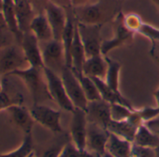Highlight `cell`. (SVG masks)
Listing matches in <instances>:
<instances>
[{
    "mask_svg": "<svg viewBox=\"0 0 159 157\" xmlns=\"http://www.w3.org/2000/svg\"><path fill=\"white\" fill-rule=\"evenodd\" d=\"M137 33H139L142 36L148 38L152 44L155 42H159V28L145 22H142Z\"/></svg>",
    "mask_w": 159,
    "mask_h": 157,
    "instance_id": "cell-31",
    "label": "cell"
},
{
    "mask_svg": "<svg viewBox=\"0 0 159 157\" xmlns=\"http://www.w3.org/2000/svg\"><path fill=\"white\" fill-rule=\"evenodd\" d=\"M40 44H42L40 48L44 67L60 74L62 70L66 66L62 42L52 39L51 41L41 42Z\"/></svg>",
    "mask_w": 159,
    "mask_h": 157,
    "instance_id": "cell-4",
    "label": "cell"
},
{
    "mask_svg": "<svg viewBox=\"0 0 159 157\" xmlns=\"http://www.w3.org/2000/svg\"><path fill=\"white\" fill-rule=\"evenodd\" d=\"M14 6L21 33L28 32L31 22L36 16L31 0H14Z\"/></svg>",
    "mask_w": 159,
    "mask_h": 157,
    "instance_id": "cell-17",
    "label": "cell"
},
{
    "mask_svg": "<svg viewBox=\"0 0 159 157\" xmlns=\"http://www.w3.org/2000/svg\"><path fill=\"white\" fill-rule=\"evenodd\" d=\"M105 59L108 64V71H107V74H106L104 81L111 90H113L116 92H120L119 74L121 71V64L118 61L110 58L108 56H105Z\"/></svg>",
    "mask_w": 159,
    "mask_h": 157,
    "instance_id": "cell-26",
    "label": "cell"
},
{
    "mask_svg": "<svg viewBox=\"0 0 159 157\" xmlns=\"http://www.w3.org/2000/svg\"><path fill=\"white\" fill-rule=\"evenodd\" d=\"M72 113V120L70 124L71 141L82 150H86V135H87V116L86 111L75 107Z\"/></svg>",
    "mask_w": 159,
    "mask_h": 157,
    "instance_id": "cell-11",
    "label": "cell"
},
{
    "mask_svg": "<svg viewBox=\"0 0 159 157\" xmlns=\"http://www.w3.org/2000/svg\"><path fill=\"white\" fill-rule=\"evenodd\" d=\"M29 64L25 56L22 47L8 45L0 50V72L1 75H9L11 72L25 69Z\"/></svg>",
    "mask_w": 159,
    "mask_h": 157,
    "instance_id": "cell-6",
    "label": "cell"
},
{
    "mask_svg": "<svg viewBox=\"0 0 159 157\" xmlns=\"http://www.w3.org/2000/svg\"><path fill=\"white\" fill-rule=\"evenodd\" d=\"M151 1L158 8V10H159V0H151Z\"/></svg>",
    "mask_w": 159,
    "mask_h": 157,
    "instance_id": "cell-43",
    "label": "cell"
},
{
    "mask_svg": "<svg viewBox=\"0 0 159 157\" xmlns=\"http://www.w3.org/2000/svg\"><path fill=\"white\" fill-rule=\"evenodd\" d=\"M5 24L7 28L17 38L23 36L19 29V25L17 21V16L15 12L14 0H3V6L1 10Z\"/></svg>",
    "mask_w": 159,
    "mask_h": 157,
    "instance_id": "cell-23",
    "label": "cell"
},
{
    "mask_svg": "<svg viewBox=\"0 0 159 157\" xmlns=\"http://www.w3.org/2000/svg\"><path fill=\"white\" fill-rule=\"evenodd\" d=\"M43 71L51 99L54 101L61 108L72 112L75 107L66 91L61 75L46 67L43 68Z\"/></svg>",
    "mask_w": 159,
    "mask_h": 157,
    "instance_id": "cell-3",
    "label": "cell"
},
{
    "mask_svg": "<svg viewBox=\"0 0 159 157\" xmlns=\"http://www.w3.org/2000/svg\"><path fill=\"white\" fill-rule=\"evenodd\" d=\"M58 157H96L87 150L79 149L72 141L66 143Z\"/></svg>",
    "mask_w": 159,
    "mask_h": 157,
    "instance_id": "cell-28",
    "label": "cell"
},
{
    "mask_svg": "<svg viewBox=\"0 0 159 157\" xmlns=\"http://www.w3.org/2000/svg\"><path fill=\"white\" fill-rule=\"evenodd\" d=\"M131 157H155L154 149L132 144Z\"/></svg>",
    "mask_w": 159,
    "mask_h": 157,
    "instance_id": "cell-33",
    "label": "cell"
},
{
    "mask_svg": "<svg viewBox=\"0 0 159 157\" xmlns=\"http://www.w3.org/2000/svg\"><path fill=\"white\" fill-rule=\"evenodd\" d=\"M65 145L66 144H64V145L56 144L54 146H52L51 148H49L48 150H46L44 151V153L42 154L41 157H58Z\"/></svg>",
    "mask_w": 159,
    "mask_h": 157,
    "instance_id": "cell-34",
    "label": "cell"
},
{
    "mask_svg": "<svg viewBox=\"0 0 159 157\" xmlns=\"http://www.w3.org/2000/svg\"><path fill=\"white\" fill-rule=\"evenodd\" d=\"M121 12L120 0H96L95 2L73 8V14L79 23L103 25L114 20Z\"/></svg>",
    "mask_w": 159,
    "mask_h": 157,
    "instance_id": "cell-1",
    "label": "cell"
},
{
    "mask_svg": "<svg viewBox=\"0 0 159 157\" xmlns=\"http://www.w3.org/2000/svg\"><path fill=\"white\" fill-rule=\"evenodd\" d=\"M135 109H131L122 104H111V120H124L128 119Z\"/></svg>",
    "mask_w": 159,
    "mask_h": 157,
    "instance_id": "cell-30",
    "label": "cell"
},
{
    "mask_svg": "<svg viewBox=\"0 0 159 157\" xmlns=\"http://www.w3.org/2000/svg\"><path fill=\"white\" fill-rule=\"evenodd\" d=\"M144 123L138 110H134L128 119L124 120H111L107 130L123 139L133 143L138 128Z\"/></svg>",
    "mask_w": 159,
    "mask_h": 157,
    "instance_id": "cell-9",
    "label": "cell"
},
{
    "mask_svg": "<svg viewBox=\"0 0 159 157\" xmlns=\"http://www.w3.org/2000/svg\"><path fill=\"white\" fill-rule=\"evenodd\" d=\"M4 28H7V27H6V24H5V21H4L2 12H0V30H2Z\"/></svg>",
    "mask_w": 159,
    "mask_h": 157,
    "instance_id": "cell-40",
    "label": "cell"
},
{
    "mask_svg": "<svg viewBox=\"0 0 159 157\" xmlns=\"http://www.w3.org/2000/svg\"><path fill=\"white\" fill-rule=\"evenodd\" d=\"M92 79L94 80V82L96 83V85L98 89L101 99H103L104 101H106L110 104H122L131 109H134L133 106L131 105V104L129 103V101L126 100L121 94V92H116L113 90H111L103 79H100V78H92Z\"/></svg>",
    "mask_w": 159,
    "mask_h": 157,
    "instance_id": "cell-21",
    "label": "cell"
},
{
    "mask_svg": "<svg viewBox=\"0 0 159 157\" xmlns=\"http://www.w3.org/2000/svg\"><path fill=\"white\" fill-rule=\"evenodd\" d=\"M101 157H113V156H112L111 153H109L108 151H106V152H105V153H104V154H103Z\"/></svg>",
    "mask_w": 159,
    "mask_h": 157,
    "instance_id": "cell-44",
    "label": "cell"
},
{
    "mask_svg": "<svg viewBox=\"0 0 159 157\" xmlns=\"http://www.w3.org/2000/svg\"><path fill=\"white\" fill-rule=\"evenodd\" d=\"M151 53H152V55L156 57V59L159 61V42H155V43L152 44Z\"/></svg>",
    "mask_w": 159,
    "mask_h": 157,
    "instance_id": "cell-39",
    "label": "cell"
},
{
    "mask_svg": "<svg viewBox=\"0 0 159 157\" xmlns=\"http://www.w3.org/2000/svg\"><path fill=\"white\" fill-rule=\"evenodd\" d=\"M85 111L89 122L98 124L105 129L108 128L109 123L111 121V104L103 99L88 102Z\"/></svg>",
    "mask_w": 159,
    "mask_h": 157,
    "instance_id": "cell-15",
    "label": "cell"
},
{
    "mask_svg": "<svg viewBox=\"0 0 159 157\" xmlns=\"http://www.w3.org/2000/svg\"><path fill=\"white\" fill-rule=\"evenodd\" d=\"M154 152H155V157H159V145L154 149Z\"/></svg>",
    "mask_w": 159,
    "mask_h": 157,
    "instance_id": "cell-42",
    "label": "cell"
},
{
    "mask_svg": "<svg viewBox=\"0 0 159 157\" xmlns=\"http://www.w3.org/2000/svg\"><path fill=\"white\" fill-rule=\"evenodd\" d=\"M48 1L65 9L66 12L70 11V10H73V7H72V4H71V0H48Z\"/></svg>",
    "mask_w": 159,
    "mask_h": 157,
    "instance_id": "cell-35",
    "label": "cell"
},
{
    "mask_svg": "<svg viewBox=\"0 0 159 157\" xmlns=\"http://www.w3.org/2000/svg\"><path fill=\"white\" fill-rule=\"evenodd\" d=\"M91 1L92 0H71V4L73 8H77V7H81L88 3H91Z\"/></svg>",
    "mask_w": 159,
    "mask_h": 157,
    "instance_id": "cell-38",
    "label": "cell"
},
{
    "mask_svg": "<svg viewBox=\"0 0 159 157\" xmlns=\"http://www.w3.org/2000/svg\"><path fill=\"white\" fill-rule=\"evenodd\" d=\"M10 45V42H9V40H8V37L6 35H4L1 30H0V50L2 48L6 47Z\"/></svg>",
    "mask_w": 159,
    "mask_h": 157,
    "instance_id": "cell-37",
    "label": "cell"
},
{
    "mask_svg": "<svg viewBox=\"0 0 159 157\" xmlns=\"http://www.w3.org/2000/svg\"><path fill=\"white\" fill-rule=\"evenodd\" d=\"M113 23H114V30H115L114 37H112V39L102 41L101 54L104 56H107V54L112 49L118 48L123 44H125L129 40H131L133 38V35L135 34L134 32L127 29L124 25V14L122 13V12L113 20Z\"/></svg>",
    "mask_w": 159,
    "mask_h": 157,
    "instance_id": "cell-12",
    "label": "cell"
},
{
    "mask_svg": "<svg viewBox=\"0 0 159 157\" xmlns=\"http://www.w3.org/2000/svg\"><path fill=\"white\" fill-rule=\"evenodd\" d=\"M153 96H154L155 101H156V106H155V107L159 110V89H158L157 91H154Z\"/></svg>",
    "mask_w": 159,
    "mask_h": 157,
    "instance_id": "cell-41",
    "label": "cell"
},
{
    "mask_svg": "<svg viewBox=\"0 0 159 157\" xmlns=\"http://www.w3.org/2000/svg\"><path fill=\"white\" fill-rule=\"evenodd\" d=\"M132 142L110 133L106 150L113 157H131Z\"/></svg>",
    "mask_w": 159,
    "mask_h": 157,
    "instance_id": "cell-22",
    "label": "cell"
},
{
    "mask_svg": "<svg viewBox=\"0 0 159 157\" xmlns=\"http://www.w3.org/2000/svg\"><path fill=\"white\" fill-rule=\"evenodd\" d=\"M108 71V64L103 55H97L87 57L84 66L83 72L92 78L105 79Z\"/></svg>",
    "mask_w": 159,
    "mask_h": 157,
    "instance_id": "cell-18",
    "label": "cell"
},
{
    "mask_svg": "<svg viewBox=\"0 0 159 157\" xmlns=\"http://www.w3.org/2000/svg\"><path fill=\"white\" fill-rule=\"evenodd\" d=\"M70 56H71V69L78 71H83V66L87 57H86L83 42L81 40V37H80V33L78 29V23L75 28V34H74V39H73V42L71 45Z\"/></svg>",
    "mask_w": 159,
    "mask_h": 157,
    "instance_id": "cell-20",
    "label": "cell"
},
{
    "mask_svg": "<svg viewBox=\"0 0 159 157\" xmlns=\"http://www.w3.org/2000/svg\"><path fill=\"white\" fill-rule=\"evenodd\" d=\"M29 31H31L35 35V37L40 43L53 39L52 30L45 12L39 13L34 17L31 22Z\"/></svg>",
    "mask_w": 159,
    "mask_h": 157,
    "instance_id": "cell-19",
    "label": "cell"
},
{
    "mask_svg": "<svg viewBox=\"0 0 159 157\" xmlns=\"http://www.w3.org/2000/svg\"><path fill=\"white\" fill-rule=\"evenodd\" d=\"M133 144L155 149L159 145V136L155 135L145 123H142L137 130Z\"/></svg>",
    "mask_w": 159,
    "mask_h": 157,
    "instance_id": "cell-24",
    "label": "cell"
},
{
    "mask_svg": "<svg viewBox=\"0 0 159 157\" xmlns=\"http://www.w3.org/2000/svg\"><path fill=\"white\" fill-rule=\"evenodd\" d=\"M35 122L39 123L45 128L53 133H62L63 128L61 125V111L53 109L48 105L34 104L29 109Z\"/></svg>",
    "mask_w": 159,
    "mask_h": 157,
    "instance_id": "cell-8",
    "label": "cell"
},
{
    "mask_svg": "<svg viewBox=\"0 0 159 157\" xmlns=\"http://www.w3.org/2000/svg\"><path fill=\"white\" fill-rule=\"evenodd\" d=\"M0 77H1V72H0ZM3 91V88H2V84H1V80H0V93L2 92Z\"/></svg>",
    "mask_w": 159,
    "mask_h": 157,
    "instance_id": "cell-45",
    "label": "cell"
},
{
    "mask_svg": "<svg viewBox=\"0 0 159 157\" xmlns=\"http://www.w3.org/2000/svg\"><path fill=\"white\" fill-rule=\"evenodd\" d=\"M9 75H13L20 78L25 84L34 99L35 104H39V101L42 97H48L51 99L47 89L43 68L28 66L25 69L17 70Z\"/></svg>",
    "mask_w": 159,
    "mask_h": 157,
    "instance_id": "cell-2",
    "label": "cell"
},
{
    "mask_svg": "<svg viewBox=\"0 0 159 157\" xmlns=\"http://www.w3.org/2000/svg\"><path fill=\"white\" fill-rule=\"evenodd\" d=\"M2 6H3V0H0V12L2 10Z\"/></svg>",
    "mask_w": 159,
    "mask_h": 157,
    "instance_id": "cell-46",
    "label": "cell"
},
{
    "mask_svg": "<svg viewBox=\"0 0 159 157\" xmlns=\"http://www.w3.org/2000/svg\"><path fill=\"white\" fill-rule=\"evenodd\" d=\"M34 150V141L31 133L25 134V138L22 142V145L16 150L0 154V157H29L33 153Z\"/></svg>",
    "mask_w": 159,
    "mask_h": 157,
    "instance_id": "cell-27",
    "label": "cell"
},
{
    "mask_svg": "<svg viewBox=\"0 0 159 157\" xmlns=\"http://www.w3.org/2000/svg\"><path fill=\"white\" fill-rule=\"evenodd\" d=\"M155 135H157L159 136V116L151 120H148L146 122H144Z\"/></svg>",
    "mask_w": 159,
    "mask_h": 157,
    "instance_id": "cell-36",
    "label": "cell"
},
{
    "mask_svg": "<svg viewBox=\"0 0 159 157\" xmlns=\"http://www.w3.org/2000/svg\"><path fill=\"white\" fill-rule=\"evenodd\" d=\"M109 137L110 132L107 129L88 121L86 135V150L88 151L96 157H101L107 151L106 147Z\"/></svg>",
    "mask_w": 159,
    "mask_h": 157,
    "instance_id": "cell-10",
    "label": "cell"
},
{
    "mask_svg": "<svg viewBox=\"0 0 159 157\" xmlns=\"http://www.w3.org/2000/svg\"><path fill=\"white\" fill-rule=\"evenodd\" d=\"M60 75L63 80L66 91L74 107H79L86 110L88 100L84 94L81 83H80L78 77L76 76L72 69L66 66L60 72Z\"/></svg>",
    "mask_w": 159,
    "mask_h": 157,
    "instance_id": "cell-5",
    "label": "cell"
},
{
    "mask_svg": "<svg viewBox=\"0 0 159 157\" xmlns=\"http://www.w3.org/2000/svg\"><path fill=\"white\" fill-rule=\"evenodd\" d=\"M24 96L21 93H17L14 96H11L7 91H2L0 93V111L7 110L10 106L14 105H23Z\"/></svg>",
    "mask_w": 159,
    "mask_h": 157,
    "instance_id": "cell-29",
    "label": "cell"
},
{
    "mask_svg": "<svg viewBox=\"0 0 159 157\" xmlns=\"http://www.w3.org/2000/svg\"><path fill=\"white\" fill-rule=\"evenodd\" d=\"M6 111L9 113L11 120L15 126L20 128L23 132H25V134L31 133L35 120L30 113V110L23 105H14L10 106Z\"/></svg>",
    "mask_w": 159,
    "mask_h": 157,
    "instance_id": "cell-16",
    "label": "cell"
},
{
    "mask_svg": "<svg viewBox=\"0 0 159 157\" xmlns=\"http://www.w3.org/2000/svg\"><path fill=\"white\" fill-rule=\"evenodd\" d=\"M72 71H74V73L78 77L80 83H81L82 88L84 91V94H85L88 102L100 100L101 99L100 93L98 91V89L96 83L94 82V80L92 79V78L85 75L83 71H75L73 69H72Z\"/></svg>",
    "mask_w": 159,
    "mask_h": 157,
    "instance_id": "cell-25",
    "label": "cell"
},
{
    "mask_svg": "<svg viewBox=\"0 0 159 157\" xmlns=\"http://www.w3.org/2000/svg\"><path fill=\"white\" fill-rule=\"evenodd\" d=\"M142 22L143 21L138 14L129 13V14L124 15V25L125 26L127 29H129L130 31L134 33L138 32V29L139 28Z\"/></svg>",
    "mask_w": 159,
    "mask_h": 157,
    "instance_id": "cell-32",
    "label": "cell"
},
{
    "mask_svg": "<svg viewBox=\"0 0 159 157\" xmlns=\"http://www.w3.org/2000/svg\"><path fill=\"white\" fill-rule=\"evenodd\" d=\"M44 12L52 27L53 39L61 41L67 21L66 11L47 0L44 7Z\"/></svg>",
    "mask_w": 159,
    "mask_h": 157,
    "instance_id": "cell-13",
    "label": "cell"
},
{
    "mask_svg": "<svg viewBox=\"0 0 159 157\" xmlns=\"http://www.w3.org/2000/svg\"><path fill=\"white\" fill-rule=\"evenodd\" d=\"M78 23L80 37L83 42L86 57L101 54V27L103 25H87Z\"/></svg>",
    "mask_w": 159,
    "mask_h": 157,
    "instance_id": "cell-7",
    "label": "cell"
},
{
    "mask_svg": "<svg viewBox=\"0 0 159 157\" xmlns=\"http://www.w3.org/2000/svg\"><path fill=\"white\" fill-rule=\"evenodd\" d=\"M21 47L29 66L44 68L40 43L31 31L23 34L21 38Z\"/></svg>",
    "mask_w": 159,
    "mask_h": 157,
    "instance_id": "cell-14",
    "label": "cell"
}]
</instances>
